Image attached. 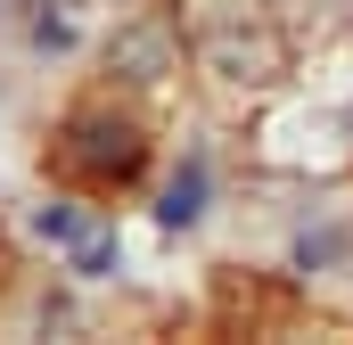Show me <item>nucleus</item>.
Instances as JSON below:
<instances>
[{
  "label": "nucleus",
  "instance_id": "nucleus-3",
  "mask_svg": "<svg viewBox=\"0 0 353 345\" xmlns=\"http://www.w3.org/2000/svg\"><path fill=\"white\" fill-rule=\"evenodd\" d=\"M41 239H74V214L66 206H41Z\"/></svg>",
  "mask_w": 353,
  "mask_h": 345
},
{
  "label": "nucleus",
  "instance_id": "nucleus-2",
  "mask_svg": "<svg viewBox=\"0 0 353 345\" xmlns=\"http://www.w3.org/2000/svg\"><path fill=\"white\" fill-rule=\"evenodd\" d=\"M197 206H205V165H189V172H181L173 189H165V206H157V214L181 230V222H197Z\"/></svg>",
  "mask_w": 353,
  "mask_h": 345
},
{
  "label": "nucleus",
  "instance_id": "nucleus-1",
  "mask_svg": "<svg viewBox=\"0 0 353 345\" xmlns=\"http://www.w3.org/2000/svg\"><path fill=\"white\" fill-rule=\"evenodd\" d=\"M148 157V140H140V124H123V115H74L66 132H58V165L90 181V189H115V181H132Z\"/></svg>",
  "mask_w": 353,
  "mask_h": 345
}]
</instances>
